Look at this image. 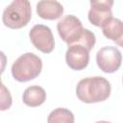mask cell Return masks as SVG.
Instances as JSON below:
<instances>
[{"instance_id": "cell-8", "label": "cell", "mask_w": 123, "mask_h": 123, "mask_svg": "<svg viewBox=\"0 0 123 123\" xmlns=\"http://www.w3.org/2000/svg\"><path fill=\"white\" fill-rule=\"evenodd\" d=\"M89 49L81 44L75 43L68 46L65 53V62L73 70L85 69L89 62Z\"/></svg>"}, {"instance_id": "cell-13", "label": "cell", "mask_w": 123, "mask_h": 123, "mask_svg": "<svg viewBox=\"0 0 123 123\" xmlns=\"http://www.w3.org/2000/svg\"><path fill=\"white\" fill-rule=\"evenodd\" d=\"M12 106V96L9 90L5 87L4 84L1 83V111H5L10 109Z\"/></svg>"}, {"instance_id": "cell-6", "label": "cell", "mask_w": 123, "mask_h": 123, "mask_svg": "<svg viewBox=\"0 0 123 123\" xmlns=\"http://www.w3.org/2000/svg\"><path fill=\"white\" fill-rule=\"evenodd\" d=\"M29 37L33 45L42 53L48 54L54 50L55 40L52 31L48 26L42 24L35 25L31 29Z\"/></svg>"}, {"instance_id": "cell-4", "label": "cell", "mask_w": 123, "mask_h": 123, "mask_svg": "<svg viewBox=\"0 0 123 123\" xmlns=\"http://www.w3.org/2000/svg\"><path fill=\"white\" fill-rule=\"evenodd\" d=\"M57 30L61 38L69 46L81 39L85 29L79 18L72 14H68L58 22Z\"/></svg>"}, {"instance_id": "cell-10", "label": "cell", "mask_w": 123, "mask_h": 123, "mask_svg": "<svg viewBox=\"0 0 123 123\" xmlns=\"http://www.w3.org/2000/svg\"><path fill=\"white\" fill-rule=\"evenodd\" d=\"M103 35L114 41L117 45L123 47V21L118 18H111L103 28Z\"/></svg>"}, {"instance_id": "cell-1", "label": "cell", "mask_w": 123, "mask_h": 123, "mask_svg": "<svg viewBox=\"0 0 123 123\" xmlns=\"http://www.w3.org/2000/svg\"><path fill=\"white\" fill-rule=\"evenodd\" d=\"M110 82L100 76L82 79L76 86V95L84 103L103 102L111 95Z\"/></svg>"}, {"instance_id": "cell-2", "label": "cell", "mask_w": 123, "mask_h": 123, "mask_svg": "<svg viewBox=\"0 0 123 123\" xmlns=\"http://www.w3.org/2000/svg\"><path fill=\"white\" fill-rule=\"evenodd\" d=\"M42 69L41 59L34 53H25L18 57L12 65L14 80L24 83L37 78Z\"/></svg>"}, {"instance_id": "cell-3", "label": "cell", "mask_w": 123, "mask_h": 123, "mask_svg": "<svg viewBox=\"0 0 123 123\" xmlns=\"http://www.w3.org/2000/svg\"><path fill=\"white\" fill-rule=\"evenodd\" d=\"M32 18L31 4L27 0H14L3 12L2 21L11 29H20L26 26Z\"/></svg>"}, {"instance_id": "cell-11", "label": "cell", "mask_w": 123, "mask_h": 123, "mask_svg": "<svg viewBox=\"0 0 123 123\" xmlns=\"http://www.w3.org/2000/svg\"><path fill=\"white\" fill-rule=\"evenodd\" d=\"M22 100L24 104L29 107H37L46 100V92L41 86H32L24 90Z\"/></svg>"}, {"instance_id": "cell-9", "label": "cell", "mask_w": 123, "mask_h": 123, "mask_svg": "<svg viewBox=\"0 0 123 123\" xmlns=\"http://www.w3.org/2000/svg\"><path fill=\"white\" fill-rule=\"evenodd\" d=\"M37 13L42 19L55 20L60 18L63 13V7L58 1L45 0L37 4Z\"/></svg>"}, {"instance_id": "cell-7", "label": "cell", "mask_w": 123, "mask_h": 123, "mask_svg": "<svg viewBox=\"0 0 123 123\" xmlns=\"http://www.w3.org/2000/svg\"><path fill=\"white\" fill-rule=\"evenodd\" d=\"M112 0H99L90 1V10L88 12V20L96 27L103 28L111 18Z\"/></svg>"}, {"instance_id": "cell-5", "label": "cell", "mask_w": 123, "mask_h": 123, "mask_svg": "<svg viewBox=\"0 0 123 123\" xmlns=\"http://www.w3.org/2000/svg\"><path fill=\"white\" fill-rule=\"evenodd\" d=\"M122 62L121 52L113 46H105L96 54V62L105 73H113L119 69Z\"/></svg>"}, {"instance_id": "cell-14", "label": "cell", "mask_w": 123, "mask_h": 123, "mask_svg": "<svg viewBox=\"0 0 123 123\" xmlns=\"http://www.w3.org/2000/svg\"><path fill=\"white\" fill-rule=\"evenodd\" d=\"M95 123H111V122H109V121H97Z\"/></svg>"}, {"instance_id": "cell-12", "label": "cell", "mask_w": 123, "mask_h": 123, "mask_svg": "<svg viewBox=\"0 0 123 123\" xmlns=\"http://www.w3.org/2000/svg\"><path fill=\"white\" fill-rule=\"evenodd\" d=\"M75 118L72 111L64 108H58L50 112L47 118L48 123H74Z\"/></svg>"}]
</instances>
